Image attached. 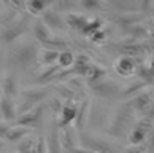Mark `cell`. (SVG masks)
I'll return each mask as SVG.
<instances>
[{
	"mask_svg": "<svg viewBox=\"0 0 154 153\" xmlns=\"http://www.w3.org/2000/svg\"><path fill=\"white\" fill-rule=\"evenodd\" d=\"M137 113L134 112V109L130 107L129 102H122L116 107V110H113L111 113V120L106 126V134L113 139L118 140H124L127 139V134L130 131V128L135 124Z\"/></svg>",
	"mask_w": 154,
	"mask_h": 153,
	"instance_id": "6da1fadb",
	"label": "cell"
},
{
	"mask_svg": "<svg viewBox=\"0 0 154 153\" xmlns=\"http://www.w3.org/2000/svg\"><path fill=\"white\" fill-rule=\"evenodd\" d=\"M40 45L35 40H26L16 43L8 51V64L14 70H29L38 64Z\"/></svg>",
	"mask_w": 154,
	"mask_h": 153,
	"instance_id": "7a4b0ae2",
	"label": "cell"
},
{
	"mask_svg": "<svg viewBox=\"0 0 154 153\" xmlns=\"http://www.w3.org/2000/svg\"><path fill=\"white\" fill-rule=\"evenodd\" d=\"M32 26V19L29 14L21 13L14 19H11L10 22L3 24V27L0 29V40L7 45L14 43L16 40H19L22 35H26L27 30Z\"/></svg>",
	"mask_w": 154,
	"mask_h": 153,
	"instance_id": "3957f363",
	"label": "cell"
},
{
	"mask_svg": "<svg viewBox=\"0 0 154 153\" xmlns=\"http://www.w3.org/2000/svg\"><path fill=\"white\" fill-rule=\"evenodd\" d=\"M78 139L81 140V147L92 153H122L124 150L115 140H106L94 132H83Z\"/></svg>",
	"mask_w": 154,
	"mask_h": 153,
	"instance_id": "277c9868",
	"label": "cell"
},
{
	"mask_svg": "<svg viewBox=\"0 0 154 153\" xmlns=\"http://www.w3.org/2000/svg\"><path fill=\"white\" fill-rule=\"evenodd\" d=\"M51 96V91L48 89V86H43V84H33L30 88H26V89H21L19 91V97L21 102H18V105H26V110H30L37 105H42L45 100ZM22 113V112H21Z\"/></svg>",
	"mask_w": 154,
	"mask_h": 153,
	"instance_id": "5b68a950",
	"label": "cell"
},
{
	"mask_svg": "<svg viewBox=\"0 0 154 153\" xmlns=\"http://www.w3.org/2000/svg\"><path fill=\"white\" fill-rule=\"evenodd\" d=\"M111 113H113V110L106 105V102L97 99L94 102H91L88 124H91V126L95 128V129H100V128L106 129L108 123L111 120Z\"/></svg>",
	"mask_w": 154,
	"mask_h": 153,
	"instance_id": "8992f818",
	"label": "cell"
},
{
	"mask_svg": "<svg viewBox=\"0 0 154 153\" xmlns=\"http://www.w3.org/2000/svg\"><path fill=\"white\" fill-rule=\"evenodd\" d=\"M121 84L115 80L105 78L95 84H89V89L92 91V94L95 96L99 100L103 102H110V100H119V93H121Z\"/></svg>",
	"mask_w": 154,
	"mask_h": 153,
	"instance_id": "52a82bcc",
	"label": "cell"
},
{
	"mask_svg": "<svg viewBox=\"0 0 154 153\" xmlns=\"http://www.w3.org/2000/svg\"><path fill=\"white\" fill-rule=\"evenodd\" d=\"M154 128V121L149 120L146 116H140L135 121V124L130 128V131L127 134V140L130 145H145L148 137Z\"/></svg>",
	"mask_w": 154,
	"mask_h": 153,
	"instance_id": "ba28073f",
	"label": "cell"
},
{
	"mask_svg": "<svg viewBox=\"0 0 154 153\" xmlns=\"http://www.w3.org/2000/svg\"><path fill=\"white\" fill-rule=\"evenodd\" d=\"M45 105H37V107H33V109L30 110H27V112H22L18 115V118H16V124H19V126H26V128H29V129H35L40 126V123L43 121V118H45Z\"/></svg>",
	"mask_w": 154,
	"mask_h": 153,
	"instance_id": "9c48e42d",
	"label": "cell"
},
{
	"mask_svg": "<svg viewBox=\"0 0 154 153\" xmlns=\"http://www.w3.org/2000/svg\"><path fill=\"white\" fill-rule=\"evenodd\" d=\"M19 91L21 89H19V80L16 70L3 72L2 80H0V96L16 99L19 96Z\"/></svg>",
	"mask_w": 154,
	"mask_h": 153,
	"instance_id": "30bf717a",
	"label": "cell"
},
{
	"mask_svg": "<svg viewBox=\"0 0 154 153\" xmlns=\"http://www.w3.org/2000/svg\"><path fill=\"white\" fill-rule=\"evenodd\" d=\"M76 113H78V104L73 100H64L60 105V109L57 112V124L59 128H67L73 126L76 120Z\"/></svg>",
	"mask_w": 154,
	"mask_h": 153,
	"instance_id": "8fae6325",
	"label": "cell"
},
{
	"mask_svg": "<svg viewBox=\"0 0 154 153\" xmlns=\"http://www.w3.org/2000/svg\"><path fill=\"white\" fill-rule=\"evenodd\" d=\"M130 107L134 109V112L137 113V115H140L143 116L146 110L149 109V107L152 105V102H154V91H152V88H146L145 91H141L140 94H137L135 97H132L130 100H127Z\"/></svg>",
	"mask_w": 154,
	"mask_h": 153,
	"instance_id": "7c38bea8",
	"label": "cell"
},
{
	"mask_svg": "<svg viewBox=\"0 0 154 153\" xmlns=\"http://www.w3.org/2000/svg\"><path fill=\"white\" fill-rule=\"evenodd\" d=\"M40 19H42L45 24L48 26V29L53 32V30H65L67 29V24H65V19L64 16H62L57 10H54V7L51 5V7L45 11V13L40 16Z\"/></svg>",
	"mask_w": 154,
	"mask_h": 153,
	"instance_id": "4fadbf2b",
	"label": "cell"
},
{
	"mask_svg": "<svg viewBox=\"0 0 154 153\" xmlns=\"http://www.w3.org/2000/svg\"><path fill=\"white\" fill-rule=\"evenodd\" d=\"M146 18V13H116L111 16V21L121 29H127L137 24H141Z\"/></svg>",
	"mask_w": 154,
	"mask_h": 153,
	"instance_id": "5bb4252c",
	"label": "cell"
},
{
	"mask_svg": "<svg viewBox=\"0 0 154 153\" xmlns=\"http://www.w3.org/2000/svg\"><path fill=\"white\" fill-rule=\"evenodd\" d=\"M137 61L130 56H118V59L115 61V72L118 77H122V78H127V77H132L135 75L137 72Z\"/></svg>",
	"mask_w": 154,
	"mask_h": 153,
	"instance_id": "9a60e30c",
	"label": "cell"
},
{
	"mask_svg": "<svg viewBox=\"0 0 154 153\" xmlns=\"http://www.w3.org/2000/svg\"><path fill=\"white\" fill-rule=\"evenodd\" d=\"M0 115H2V120L7 123L16 121V118H18V102H16V99L0 96Z\"/></svg>",
	"mask_w": 154,
	"mask_h": 153,
	"instance_id": "2e32d148",
	"label": "cell"
},
{
	"mask_svg": "<svg viewBox=\"0 0 154 153\" xmlns=\"http://www.w3.org/2000/svg\"><path fill=\"white\" fill-rule=\"evenodd\" d=\"M91 102H92V100H91L88 96L79 100V104H78V113H76V120H75V124H73L76 131H84V128L88 126Z\"/></svg>",
	"mask_w": 154,
	"mask_h": 153,
	"instance_id": "e0dca14e",
	"label": "cell"
},
{
	"mask_svg": "<svg viewBox=\"0 0 154 153\" xmlns=\"http://www.w3.org/2000/svg\"><path fill=\"white\" fill-rule=\"evenodd\" d=\"M30 30L33 33V38H35V42L38 45H43V43H46L48 40H51L54 35H53V32H51L48 29V26L45 24V22L37 18V19H33L32 21V26H30Z\"/></svg>",
	"mask_w": 154,
	"mask_h": 153,
	"instance_id": "ac0fdd59",
	"label": "cell"
},
{
	"mask_svg": "<svg viewBox=\"0 0 154 153\" xmlns=\"http://www.w3.org/2000/svg\"><path fill=\"white\" fill-rule=\"evenodd\" d=\"M146 88H149L145 81H141V80H134V81H130L127 83L125 86L121 88V93H119V100L121 102H127L130 100L132 97H135L137 94H140L141 91H145Z\"/></svg>",
	"mask_w": 154,
	"mask_h": 153,
	"instance_id": "d6986e66",
	"label": "cell"
},
{
	"mask_svg": "<svg viewBox=\"0 0 154 153\" xmlns=\"http://www.w3.org/2000/svg\"><path fill=\"white\" fill-rule=\"evenodd\" d=\"M60 144H62V150H72L78 147V135H76V129L75 126H67V128H60Z\"/></svg>",
	"mask_w": 154,
	"mask_h": 153,
	"instance_id": "ffe728a7",
	"label": "cell"
},
{
	"mask_svg": "<svg viewBox=\"0 0 154 153\" xmlns=\"http://www.w3.org/2000/svg\"><path fill=\"white\" fill-rule=\"evenodd\" d=\"M32 132V129L26 128V126H19V124H13V126H10L8 132L5 134V140H8L11 144H18V142H22V140H26V137Z\"/></svg>",
	"mask_w": 154,
	"mask_h": 153,
	"instance_id": "44dd1931",
	"label": "cell"
},
{
	"mask_svg": "<svg viewBox=\"0 0 154 153\" xmlns=\"http://www.w3.org/2000/svg\"><path fill=\"white\" fill-rule=\"evenodd\" d=\"M64 19H65V24L67 27H72V29H75L78 32H81L84 29V26L88 24V21H89V16H84L81 13H68L64 16Z\"/></svg>",
	"mask_w": 154,
	"mask_h": 153,
	"instance_id": "7402d4cb",
	"label": "cell"
},
{
	"mask_svg": "<svg viewBox=\"0 0 154 153\" xmlns=\"http://www.w3.org/2000/svg\"><path fill=\"white\" fill-rule=\"evenodd\" d=\"M106 77H108V73H106L105 67H102L99 64H92V65H91V69H89L88 77L84 78V80H86L88 86H89V84H95V83H99L102 80H105Z\"/></svg>",
	"mask_w": 154,
	"mask_h": 153,
	"instance_id": "603a6c76",
	"label": "cell"
},
{
	"mask_svg": "<svg viewBox=\"0 0 154 153\" xmlns=\"http://www.w3.org/2000/svg\"><path fill=\"white\" fill-rule=\"evenodd\" d=\"M53 2H42V0H32V2H26L24 10L27 11L29 16H42L46 11Z\"/></svg>",
	"mask_w": 154,
	"mask_h": 153,
	"instance_id": "cb8c5ba5",
	"label": "cell"
},
{
	"mask_svg": "<svg viewBox=\"0 0 154 153\" xmlns=\"http://www.w3.org/2000/svg\"><path fill=\"white\" fill-rule=\"evenodd\" d=\"M57 59H59V51L40 48V51H38V62L40 64H43L46 67H53V65H57Z\"/></svg>",
	"mask_w": 154,
	"mask_h": 153,
	"instance_id": "d4e9b609",
	"label": "cell"
},
{
	"mask_svg": "<svg viewBox=\"0 0 154 153\" xmlns=\"http://www.w3.org/2000/svg\"><path fill=\"white\" fill-rule=\"evenodd\" d=\"M75 59H76V54L73 53L72 49H64V51L59 53L57 65L60 67L62 70H68V69L73 67V64H75Z\"/></svg>",
	"mask_w": 154,
	"mask_h": 153,
	"instance_id": "484cf974",
	"label": "cell"
},
{
	"mask_svg": "<svg viewBox=\"0 0 154 153\" xmlns=\"http://www.w3.org/2000/svg\"><path fill=\"white\" fill-rule=\"evenodd\" d=\"M78 8H81L84 11H89V13H97V11H102L103 8H108V5H106V2L83 0V2H78Z\"/></svg>",
	"mask_w": 154,
	"mask_h": 153,
	"instance_id": "4316f807",
	"label": "cell"
},
{
	"mask_svg": "<svg viewBox=\"0 0 154 153\" xmlns=\"http://www.w3.org/2000/svg\"><path fill=\"white\" fill-rule=\"evenodd\" d=\"M106 38H108L106 30H103V29H99V30H95L94 33L89 35V40L92 42L94 45H103L106 42Z\"/></svg>",
	"mask_w": 154,
	"mask_h": 153,
	"instance_id": "83f0119b",
	"label": "cell"
},
{
	"mask_svg": "<svg viewBox=\"0 0 154 153\" xmlns=\"http://www.w3.org/2000/svg\"><path fill=\"white\" fill-rule=\"evenodd\" d=\"M122 153H148L146 145H129L127 148H124Z\"/></svg>",
	"mask_w": 154,
	"mask_h": 153,
	"instance_id": "f1b7e54d",
	"label": "cell"
},
{
	"mask_svg": "<svg viewBox=\"0 0 154 153\" xmlns=\"http://www.w3.org/2000/svg\"><path fill=\"white\" fill-rule=\"evenodd\" d=\"M145 145H146L148 153H154V128H152V131H151V134H149V137H148Z\"/></svg>",
	"mask_w": 154,
	"mask_h": 153,
	"instance_id": "f546056e",
	"label": "cell"
},
{
	"mask_svg": "<svg viewBox=\"0 0 154 153\" xmlns=\"http://www.w3.org/2000/svg\"><path fill=\"white\" fill-rule=\"evenodd\" d=\"M8 129H10V124L7 121H0V139L5 137V134L8 132Z\"/></svg>",
	"mask_w": 154,
	"mask_h": 153,
	"instance_id": "4dcf8cb0",
	"label": "cell"
},
{
	"mask_svg": "<svg viewBox=\"0 0 154 153\" xmlns=\"http://www.w3.org/2000/svg\"><path fill=\"white\" fill-rule=\"evenodd\" d=\"M67 153H92V151H89V150H86V148H84V147H81V145H78V147H75V148L68 150Z\"/></svg>",
	"mask_w": 154,
	"mask_h": 153,
	"instance_id": "1f68e13d",
	"label": "cell"
},
{
	"mask_svg": "<svg viewBox=\"0 0 154 153\" xmlns=\"http://www.w3.org/2000/svg\"><path fill=\"white\" fill-rule=\"evenodd\" d=\"M5 147H7L5 140H3V139H0V151H3V150H5Z\"/></svg>",
	"mask_w": 154,
	"mask_h": 153,
	"instance_id": "d6a6232c",
	"label": "cell"
},
{
	"mask_svg": "<svg viewBox=\"0 0 154 153\" xmlns=\"http://www.w3.org/2000/svg\"><path fill=\"white\" fill-rule=\"evenodd\" d=\"M2 75H3V72H2V59H0V80H2Z\"/></svg>",
	"mask_w": 154,
	"mask_h": 153,
	"instance_id": "836d02e7",
	"label": "cell"
},
{
	"mask_svg": "<svg viewBox=\"0 0 154 153\" xmlns=\"http://www.w3.org/2000/svg\"><path fill=\"white\" fill-rule=\"evenodd\" d=\"M2 8H3V3H0V18H2Z\"/></svg>",
	"mask_w": 154,
	"mask_h": 153,
	"instance_id": "e575fe53",
	"label": "cell"
},
{
	"mask_svg": "<svg viewBox=\"0 0 154 153\" xmlns=\"http://www.w3.org/2000/svg\"><path fill=\"white\" fill-rule=\"evenodd\" d=\"M3 153H13V151H3Z\"/></svg>",
	"mask_w": 154,
	"mask_h": 153,
	"instance_id": "d590c367",
	"label": "cell"
},
{
	"mask_svg": "<svg viewBox=\"0 0 154 153\" xmlns=\"http://www.w3.org/2000/svg\"><path fill=\"white\" fill-rule=\"evenodd\" d=\"M0 121H3V120H2V115H0Z\"/></svg>",
	"mask_w": 154,
	"mask_h": 153,
	"instance_id": "8d00e7d4",
	"label": "cell"
}]
</instances>
